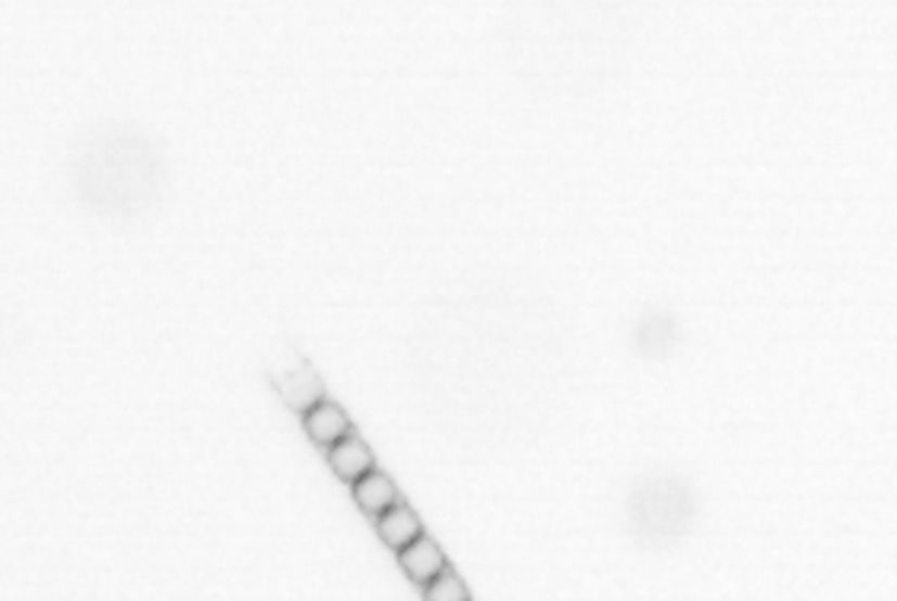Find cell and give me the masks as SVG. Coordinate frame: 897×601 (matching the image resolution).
I'll list each match as a JSON object with an SVG mask.
<instances>
[{
    "label": "cell",
    "instance_id": "6da1fadb",
    "mask_svg": "<svg viewBox=\"0 0 897 601\" xmlns=\"http://www.w3.org/2000/svg\"><path fill=\"white\" fill-rule=\"evenodd\" d=\"M274 382H278V388L284 392L290 408H296V411H303V414H309L316 405L325 401V392H322L316 372L309 370L306 363L299 367V372L293 370V367H290V370H278L274 372Z\"/></svg>",
    "mask_w": 897,
    "mask_h": 601
},
{
    "label": "cell",
    "instance_id": "7a4b0ae2",
    "mask_svg": "<svg viewBox=\"0 0 897 601\" xmlns=\"http://www.w3.org/2000/svg\"><path fill=\"white\" fill-rule=\"evenodd\" d=\"M379 535L385 538L388 548L405 551L408 545H414L421 538V519L414 515V509L398 503V507H392L388 512L379 515Z\"/></svg>",
    "mask_w": 897,
    "mask_h": 601
},
{
    "label": "cell",
    "instance_id": "3957f363",
    "mask_svg": "<svg viewBox=\"0 0 897 601\" xmlns=\"http://www.w3.org/2000/svg\"><path fill=\"white\" fill-rule=\"evenodd\" d=\"M306 430H309V436H312L319 446H337L341 439L350 436V420H347V414H344L337 405L322 401V405H316V408L306 414Z\"/></svg>",
    "mask_w": 897,
    "mask_h": 601
},
{
    "label": "cell",
    "instance_id": "277c9868",
    "mask_svg": "<svg viewBox=\"0 0 897 601\" xmlns=\"http://www.w3.org/2000/svg\"><path fill=\"white\" fill-rule=\"evenodd\" d=\"M331 468L344 477V481H360L363 474L373 471V452L367 449L363 439H357L354 433L347 439H341L337 446H331Z\"/></svg>",
    "mask_w": 897,
    "mask_h": 601
},
{
    "label": "cell",
    "instance_id": "5b68a950",
    "mask_svg": "<svg viewBox=\"0 0 897 601\" xmlns=\"http://www.w3.org/2000/svg\"><path fill=\"white\" fill-rule=\"evenodd\" d=\"M401 566L411 573V579H418V583H433L439 573H446V560H443V551L430 541V538H418L414 545H408L405 551H401Z\"/></svg>",
    "mask_w": 897,
    "mask_h": 601
},
{
    "label": "cell",
    "instance_id": "8992f818",
    "mask_svg": "<svg viewBox=\"0 0 897 601\" xmlns=\"http://www.w3.org/2000/svg\"><path fill=\"white\" fill-rule=\"evenodd\" d=\"M354 497H357L360 507L367 509V512H373V515H382V512H388V509L401 503L395 484H392L385 474H379V471H370V474H363V477L357 481Z\"/></svg>",
    "mask_w": 897,
    "mask_h": 601
},
{
    "label": "cell",
    "instance_id": "52a82bcc",
    "mask_svg": "<svg viewBox=\"0 0 897 601\" xmlns=\"http://www.w3.org/2000/svg\"><path fill=\"white\" fill-rule=\"evenodd\" d=\"M426 601H469V589L456 573L446 570L426 586Z\"/></svg>",
    "mask_w": 897,
    "mask_h": 601
}]
</instances>
